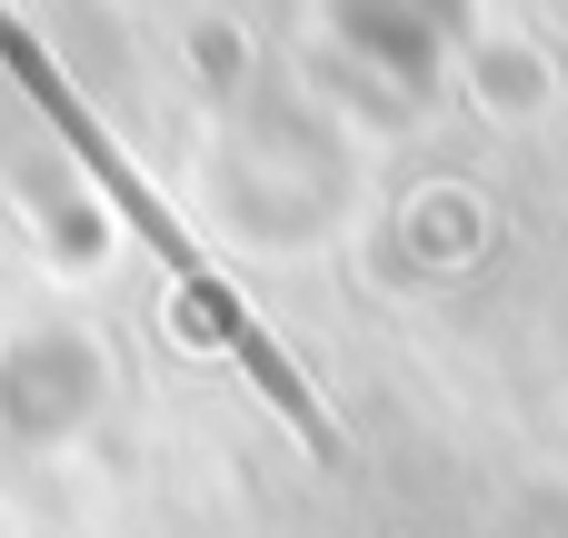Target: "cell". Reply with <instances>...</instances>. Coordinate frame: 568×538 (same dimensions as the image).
Listing matches in <instances>:
<instances>
[{"label": "cell", "instance_id": "cell-1", "mask_svg": "<svg viewBox=\"0 0 568 538\" xmlns=\"http://www.w3.org/2000/svg\"><path fill=\"white\" fill-rule=\"evenodd\" d=\"M0 60H10L20 80H30V100H40L50 120H60V140H70V150H80V160L100 170V190L120 200V220H130V230H140V240H150L160 260H170L180 300H190V329H200V339H220V349H230V359L250 369V389H260L270 409H290V419H300V439L339 449V419L320 409V389H310V379L290 369V349H280V339H270V329L250 319V300H240V290H230V280H220V270H210V260L190 250V230H180V220L160 210V190H150V180H140V170L120 160V140L100 130V110H90V100H80V90H70V80H60L50 60H40V40H30L20 20H0Z\"/></svg>", "mask_w": 568, "mask_h": 538}]
</instances>
